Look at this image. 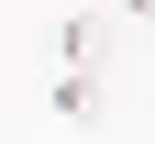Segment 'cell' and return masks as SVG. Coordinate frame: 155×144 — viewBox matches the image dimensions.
I'll list each match as a JSON object with an SVG mask.
<instances>
[{
  "instance_id": "cell-1",
  "label": "cell",
  "mask_w": 155,
  "mask_h": 144,
  "mask_svg": "<svg viewBox=\"0 0 155 144\" xmlns=\"http://www.w3.org/2000/svg\"><path fill=\"white\" fill-rule=\"evenodd\" d=\"M67 55H78V78L111 67V22H100V11H67Z\"/></svg>"
},
{
  "instance_id": "cell-2",
  "label": "cell",
  "mask_w": 155,
  "mask_h": 144,
  "mask_svg": "<svg viewBox=\"0 0 155 144\" xmlns=\"http://www.w3.org/2000/svg\"><path fill=\"white\" fill-rule=\"evenodd\" d=\"M55 111H67V122H100V78H78V67H55Z\"/></svg>"
},
{
  "instance_id": "cell-3",
  "label": "cell",
  "mask_w": 155,
  "mask_h": 144,
  "mask_svg": "<svg viewBox=\"0 0 155 144\" xmlns=\"http://www.w3.org/2000/svg\"><path fill=\"white\" fill-rule=\"evenodd\" d=\"M122 11H133V22H155V0H122Z\"/></svg>"
}]
</instances>
